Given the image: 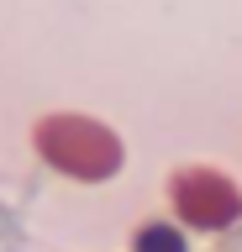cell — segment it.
I'll list each match as a JSON object with an SVG mask.
<instances>
[{
    "mask_svg": "<svg viewBox=\"0 0 242 252\" xmlns=\"http://www.w3.org/2000/svg\"><path fill=\"white\" fill-rule=\"evenodd\" d=\"M37 147L53 168L74 173V179H111L121 163V142L84 116H48L37 126Z\"/></svg>",
    "mask_w": 242,
    "mask_h": 252,
    "instance_id": "6da1fadb",
    "label": "cell"
},
{
    "mask_svg": "<svg viewBox=\"0 0 242 252\" xmlns=\"http://www.w3.org/2000/svg\"><path fill=\"white\" fill-rule=\"evenodd\" d=\"M174 205L184 210V220H195V226H226V220H237L242 200L237 189L226 184L221 173L210 168H190L174 179Z\"/></svg>",
    "mask_w": 242,
    "mask_h": 252,
    "instance_id": "7a4b0ae2",
    "label": "cell"
},
{
    "mask_svg": "<svg viewBox=\"0 0 242 252\" xmlns=\"http://www.w3.org/2000/svg\"><path fill=\"white\" fill-rule=\"evenodd\" d=\"M137 252H184V242H179L174 226H142V236H137Z\"/></svg>",
    "mask_w": 242,
    "mask_h": 252,
    "instance_id": "3957f363",
    "label": "cell"
}]
</instances>
